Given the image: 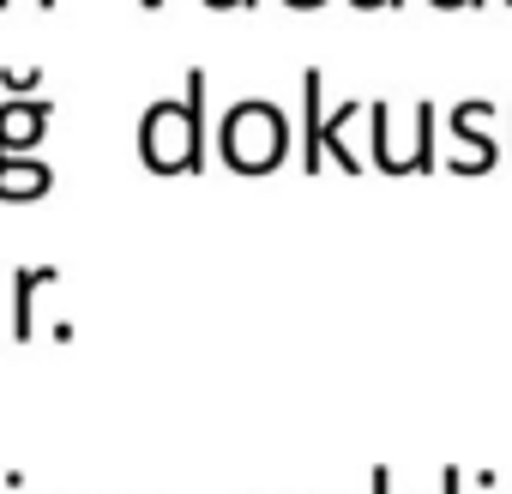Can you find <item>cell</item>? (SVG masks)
Returning <instances> with one entry per match:
<instances>
[{
    "label": "cell",
    "mask_w": 512,
    "mask_h": 494,
    "mask_svg": "<svg viewBox=\"0 0 512 494\" xmlns=\"http://www.w3.org/2000/svg\"><path fill=\"white\" fill-rule=\"evenodd\" d=\"M476 494H494V488H476Z\"/></svg>",
    "instance_id": "44dd1931"
},
{
    "label": "cell",
    "mask_w": 512,
    "mask_h": 494,
    "mask_svg": "<svg viewBox=\"0 0 512 494\" xmlns=\"http://www.w3.org/2000/svg\"><path fill=\"white\" fill-rule=\"evenodd\" d=\"M49 284H61V266H19L13 278H7V302H13V338L19 344H31L37 338V290H49Z\"/></svg>",
    "instance_id": "8992f818"
},
{
    "label": "cell",
    "mask_w": 512,
    "mask_h": 494,
    "mask_svg": "<svg viewBox=\"0 0 512 494\" xmlns=\"http://www.w3.org/2000/svg\"><path fill=\"white\" fill-rule=\"evenodd\" d=\"M55 121L49 97H7L0 103V157H31Z\"/></svg>",
    "instance_id": "5b68a950"
},
{
    "label": "cell",
    "mask_w": 512,
    "mask_h": 494,
    "mask_svg": "<svg viewBox=\"0 0 512 494\" xmlns=\"http://www.w3.org/2000/svg\"><path fill=\"white\" fill-rule=\"evenodd\" d=\"M290 151H296V133H290L284 103L241 97V103L223 109V121H217V157H223V169H235V175H272V169L290 163Z\"/></svg>",
    "instance_id": "7a4b0ae2"
},
{
    "label": "cell",
    "mask_w": 512,
    "mask_h": 494,
    "mask_svg": "<svg viewBox=\"0 0 512 494\" xmlns=\"http://www.w3.org/2000/svg\"><path fill=\"white\" fill-rule=\"evenodd\" d=\"M356 115H368V103H338V109L326 115V133H320V151H326V163H338L344 175H362V157H356V151H350V139H344Z\"/></svg>",
    "instance_id": "9c48e42d"
},
{
    "label": "cell",
    "mask_w": 512,
    "mask_h": 494,
    "mask_svg": "<svg viewBox=\"0 0 512 494\" xmlns=\"http://www.w3.org/2000/svg\"><path fill=\"white\" fill-rule=\"evenodd\" d=\"M139 7H145V13H157V7H163V0H139Z\"/></svg>",
    "instance_id": "ac0fdd59"
},
{
    "label": "cell",
    "mask_w": 512,
    "mask_h": 494,
    "mask_svg": "<svg viewBox=\"0 0 512 494\" xmlns=\"http://www.w3.org/2000/svg\"><path fill=\"white\" fill-rule=\"evenodd\" d=\"M506 121H512V109H506ZM506 151H512V139H506Z\"/></svg>",
    "instance_id": "ffe728a7"
},
{
    "label": "cell",
    "mask_w": 512,
    "mask_h": 494,
    "mask_svg": "<svg viewBox=\"0 0 512 494\" xmlns=\"http://www.w3.org/2000/svg\"><path fill=\"white\" fill-rule=\"evenodd\" d=\"M350 7H356V13H398L404 0H350Z\"/></svg>",
    "instance_id": "5bb4252c"
},
{
    "label": "cell",
    "mask_w": 512,
    "mask_h": 494,
    "mask_svg": "<svg viewBox=\"0 0 512 494\" xmlns=\"http://www.w3.org/2000/svg\"><path fill=\"white\" fill-rule=\"evenodd\" d=\"M368 494H392V470H386V464L368 470Z\"/></svg>",
    "instance_id": "8fae6325"
},
{
    "label": "cell",
    "mask_w": 512,
    "mask_h": 494,
    "mask_svg": "<svg viewBox=\"0 0 512 494\" xmlns=\"http://www.w3.org/2000/svg\"><path fill=\"white\" fill-rule=\"evenodd\" d=\"M0 302H7V272H0Z\"/></svg>",
    "instance_id": "d6986e66"
},
{
    "label": "cell",
    "mask_w": 512,
    "mask_h": 494,
    "mask_svg": "<svg viewBox=\"0 0 512 494\" xmlns=\"http://www.w3.org/2000/svg\"><path fill=\"white\" fill-rule=\"evenodd\" d=\"M320 133H326V73L308 67V73H302V169H308V175L326 169Z\"/></svg>",
    "instance_id": "ba28073f"
},
{
    "label": "cell",
    "mask_w": 512,
    "mask_h": 494,
    "mask_svg": "<svg viewBox=\"0 0 512 494\" xmlns=\"http://www.w3.org/2000/svg\"><path fill=\"white\" fill-rule=\"evenodd\" d=\"M205 67H193L181 79V97H163L139 115V163L151 175H205Z\"/></svg>",
    "instance_id": "6da1fadb"
},
{
    "label": "cell",
    "mask_w": 512,
    "mask_h": 494,
    "mask_svg": "<svg viewBox=\"0 0 512 494\" xmlns=\"http://www.w3.org/2000/svg\"><path fill=\"white\" fill-rule=\"evenodd\" d=\"M0 91L7 97H43V67H0Z\"/></svg>",
    "instance_id": "30bf717a"
},
{
    "label": "cell",
    "mask_w": 512,
    "mask_h": 494,
    "mask_svg": "<svg viewBox=\"0 0 512 494\" xmlns=\"http://www.w3.org/2000/svg\"><path fill=\"white\" fill-rule=\"evenodd\" d=\"M205 7H211V13H253L260 0H205Z\"/></svg>",
    "instance_id": "4fadbf2b"
},
{
    "label": "cell",
    "mask_w": 512,
    "mask_h": 494,
    "mask_svg": "<svg viewBox=\"0 0 512 494\" xmlns=\"http://www.w3.org/2000/svg\"><path fill=\"white\" fill-rule=\"evenodd\" d=\"M368 163L380 175H434L440 169V103L422 97L416 103V139L398 145L392 139V103H368Z\"/></svg>",
    "instance_id": "3957f363"
},
{
    "label": "cell",
    "mask_w": 512,
    "mask_h": 494,
    "mask_svg": "<svg viewBox=\"0 0 512 494\" xmlns=\"http://www.w3.org/2000/svg\"><path fill=\"white\" fill-rule=\"evenodd\" d=\"M506 7H512V0H506Z\"/></svg>",
    "instance_id": "7402d4cb"
},
{
    "label": "cell",
    "mask_w": 512,
    "mask_h": 494,
    "mask_svg": "<svg viewBox=\"0 0 512 494\" xmlns=\"http://www.w3.org/2000/svg\"><path fill=\"white\" fill-rule=\"evenodd\" d=\"M494 103L488 97H464L446 109V133H452V151H446V169L452 175H488L500 163V145H494Z\"/></svg>",
    "instance_id": "277c9868"
},
{
    "label": "cell",
    "mask_w": 512,
    "mask_h": 494,
    "mask_svg": "<svg viewBox=\"0 0 512 494\" xmlns=\"http://www.w3.org/2000/svg\"><path fill=\"white\" fill-rule=\"evenodd\" d=\"M13 7V0H0V13H7ZM37 13H55V0H37Z\"/></svg>",
    "instance_id": "e0dca14e"
},
{
    "label": "cell",
    "mask_w": 512,
    "mask_h": 494,
    "mask_svg": "<svg viewBox=\"0 0 512 494\" xmlns=\"http://www.w3.org/2000/svg\"><path fill=\"white\" fill-rule=\"evenodd\" d=\"M440 494H464V470H458V464L440 470Z\"/></svg>",
    "instance_id": "7c38bea8"
},
{
    "label": "cell",
    "mask_w": 512,
    "mask_h": 494,
    "mask_svg": "<svg viewBox=\"0 0 512 494\" xmlns=\"http://www.w3.org/2000/svg\"><path fill=\"white\" fill-rule=\"evenodd\" d=\"M55 187V169L31 151V157H0V205H37L49 199Z\"/></svg>",
    "instance_id": "52a82bcc"
},
{
    "label": "cell",
    "mask_w": 512,
    "mask_h": 494,
    "mask_svg": "<svg viewBox=\"0 0 512 494\" xmlns=\"http://www.w3.org/2000/svg\"><path fill=\"white\" fill-rule=\"evenodd\" d=\"M284 7H290V13H320L326 0H284Z\"/></svg>",
    "instance_id": "2e32d148"
},
{
    "label": "cell",
    "mask_w": 512,
    "mask_h": 494,
    "mask_svg": "<svg viewBox=\"0 0 512 494\" xmlns=\"http://www.w3.org/2000/svg\"><path fill=\"white\" fill-rule=\"evenodd\" d=\"M428 7H440V13H470V7H482V0H428Z\"/></svg>",
    "instance_id": "9a60e30c"
}]
</instances>
